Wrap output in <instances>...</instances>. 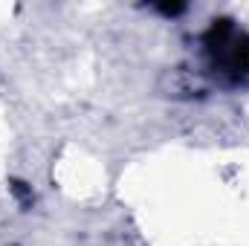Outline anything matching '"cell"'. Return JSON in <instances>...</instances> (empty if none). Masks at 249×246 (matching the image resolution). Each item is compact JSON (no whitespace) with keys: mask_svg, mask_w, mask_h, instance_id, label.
<instances>
[{"mask_svg":"<svg viewBox=\"0 0 249 246\" xmlns=\"http://www.w3.org/2000/svg\"><path fill=\"white\" fill-rule=\"evenodd\" d=\"M206 75L223 87H249V32L232 18H214L200 35Z\"/></svg>","mask_w":249,"mask_h":246,"instance_id":"6da1fadb","label":"cell"}]
</instances>
